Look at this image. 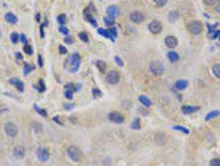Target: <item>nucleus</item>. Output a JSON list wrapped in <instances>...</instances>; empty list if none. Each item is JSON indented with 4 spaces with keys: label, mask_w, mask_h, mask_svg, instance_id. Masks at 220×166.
<instances>
[{
    "label": "nucleus",
    "mask_w": 220,
    "mask_h": 166,
    "mask_svg": "<svg viewBox=\"0 0 220 166\" xmlns=\"http://www.w3.org/2000/svg\"><path fill=\"white\" fill-rule=\"evenodd\" d=\"M80 61H81V57L78 53H73L69 57V60H66V63H69V71L72 72V73H75V72L78 71V68H80Z\"/></svg>",
    "instance_id": "1"
},
{
    "label": "nucleus",
    "mask_w": 220,
    "mask_h": 166,
    "mask_svg": "<svg viewBox=\"0 0 220 166\" xmlns=\"http://www.w3.org/2000/svg\"><path fill=\"white\" fill-rule=\"evenodd\" d=\"M66 154L68 157L70 158L72 161H75V162H78L81 160V150L78 149L77 146H69L68 149H66Z\"/></svg>",
    "instance_id": "2"
},
{
    "label": "nucleus",
    "mask_w": 220,
    "mask_h": 166,
    "mask_svg": "<svg viewBox=\"0 0 220 166\" xmlns=\"http://www.w3.org/2000/svg\"><path fill=\"white\" fill-rule=\"evenodd\" d=\"M4 132H6V134L8 136V137L13 138L17 136V133H19V128H17V125L15 122H7L6 125H4Z\"/></svg>",
    "instance_id": "3"
},
{
    "label": "nucleus",
    "mask_w": 220,
    "mask_h": 166,
    "mask_svg": "<svg viewBox=\"0 0 220 166\" xmlns=\"http://www.w3.org/2000/svg\"><path fill=\"white\" fill-rule=\"evenodd\" d=\"M150 71H151L153 75L160 76V75H163V72H164V65H163L160 61H153V63L150 64Z\"/></svg>",
    "instance_id": "4"
},
{
    "label": "nucleus",
    "mask_w": 220,
    "mask_h": 166,
    "mask_svg": "<svg viewBox=\"0 0 220 166\" xmlns=\"http://www.w3.org/2000/svg\"><path fill=\"white\" fill-rule=\"evenodd\" d=\"M121 76H119V72L118 71H110L106 73V81H108L109 84H112V85H115V84H118V81H119Z\"/></svg>",
    "instance_id": "5"
},
{
    "label": "nucleus",
    "mask_w": 220,
    "mask_h": 166,
    "mask_svg": "<svg viewBox=\"0 0 220 166\" xmlns=\"http://www.w3.org/2000/svg\"><path fill=\"white\" fill-rule=\"evenodd\" d=\"M188 31L191 35H200L203 32V24L200 21H192L188 24Z\"/></svg>",
    "instance_id": "6"
},
{
    "label": "nucleus",
    "mask_w": 220,
    "mask_h": 166,
    "mask_svg": "<svg viewBox=\"0 0 220 166\" xmlns=\"http://www.w3.org/2000/svg\"><path fill=\"white\" fill-rule=\"evenodd\" d=\"M108 118L109 121H112V122H115V124H122L125 121V117H123L121 113L118 112H112L108 114Z\"/></svg>",
    "instance_id": "7"
},
{
    "label": "nucleus",
    "mask_w": 220,
    "mask_h": 166,
    "mask_svg": "<svg viewBox=\"0 0 220 166\" xmlns=\"http://www.w3.org/2000/svg\"><path fill=\"white\" fill-rule=\"evenodd\" d=\"M36 154H37V158L40 162H46V161L49 160V152L45 148H39Z\"/></svg>",
    "instance_id": "8"
},
{
    "label": "nucleus",
    "mask_w": 220,
    "mask_h": 166,
    "mask_svg": "<svg viewBox=\"0 0 220 166\" xmlns=\"http://www.w3.org/2000/svg\"><path fill=\"white\" fill-rule=\"evenodd\" d=\"M149 31L151 32V33H154V35L159 33V32L162 31V24H160V21H158V20H153L151 23L149 24Z\"/></svg>",
    "instance_id": "9"
},
{
    "label": "nucleus",
    "mask_w": 220,
    "mask_h": 166,
    "mask_svg": "<svg viewBox=\"0 0 220 166\" xmlns=\"http://www.w3.org/2000/svg\"><path fill=\"white\" fill-rule=\"evenodd\" d=\"M25 155V149H24L21 145L19 146H15V149H13V157L17 158V160H21V158Z\"/></svg>",
    "instance_id": "10"
},
{
    "label": "nucleus",
    "mask_w": 220,
    "mask_h": 166,
    "mask_svg": "<svg viewBox=\"0 0 220 166\" xmlns=\"http://www.w3.org/2000/svg\"><path fill=\"white\" fill-rule=\"evenodd\" d=\"M106 13H108L109 17L114 19V17H117L118 15H119V9H118L117 6H109L108 9H106Z\"/></svg>",
    "instance_id": "11"
},
{
    "label": "nucleus",
    "mask_w": 220,
    "mask_h": 166,
    "mask_svg": "<svg viewBox=\"0 0 220 166\" xmlns=\"http://www.w3.org/2000/svg\"><path fill=\"white\" fill-rule=\"evenodd\" d=\"M143 19H145V16H143L141 12H138V11H135V12H133L131 15H130V20L133 21V23H135V24H138V23H142L143 21Z\"/></svg>",
    "instance_id": "12"
},
{
    "label": "nucleus",
    "mask_w": 220,
    "mask_h": 166,
    "mask_svg": "<svg viewBox=\"0 0 220 166\" xmlns=\"http://www.w3.org/2000/svg\"><path fill=\"white\" fill-rule=\"evenodd\" d=\"M164 44H166L169 48H175L178 45V39L174 37V36H167L164 39Z\"/></svg>",
    "instance_id": "13"
},
{
    "label": "nucleus",
    "mask_w": 220,
    "mask_h": 166,
    "mask_svg": "<svg viewBox=\"0 0 220 166\" xmlns=\"http://www.w3.org/2000/svg\"><path fill=\"white\" fill-rule=\"evenodd\" d=\"M207 28L209 29L208 31V37L209 39H216L219 37V35H220V31H216V25H207Z\"/></svg>",
    "instance_id": "14"
},
{
    "label": "nucleus",
    "mask_w": 220,
    "mask_h": 166,
    "mask_svg": "<svg viewBox=\"0 0 220 166\" xmlns=\"http://www.w3.org/2000/svg\"><path fill=\"white\" fill-rule=\"evenodd\" d=\"M187 86H188V81L187 80H178L175 83V88L179 89V90H184Z\"/></svg>",
    "instance_id": "15"
},
{
    "label": "nucleus",
    "mask_w": 220,
    "mask_h": 166,
    "mask_svg": "<svg viewBox=\"0 0 220 166\" xmlns=\"http://www.w3.org/2000/svg\"><path fill=\"white\" fill-rule=\"evenodd\" d=\"M9 84H12V85H16L17 89H19L20 92L24 90V84L21 83L19 78H11V80H9Z\"/></svg>",
    "instance_id": "16"
},
{
    "label": "nucleus",
    "mask_w": 220,
    "mask_h": 166,
    "mask_svg": "<svg viewBox=\"0 0 220 166\" xmlns=\"http://www.w3.org/2000/svg\"><path fill=\"white\" fill-rule=\"evenodd\" d=\"M98 35H101V36H103V37H108V39H110L112 41H114L115 39L113 37L112 35H110V32L108 31V29H103V28H98Z\"/></svg>",
    "instance_id": "17"
},
{
    "label": "nucleus",
    "mask_w": 220,
    "mask_h": 166,
    "mask_svg": "<svg viewBox=\"0 0 220 166\" xmlns=\"http://www.w3.org/2000/svg\"><path fill=\"white\" fill-rule=\"evenodd\" d=\"M196 110H199V108H196V106H182V112L184 113V114H188V113H194L196 112Z\"/></svg>",
    "instance_id": "18"
},
{
    "label": "nucleus",
    "mask_w": 220,
    "mask_h": 166,
    "mask_svg": "<svg viewBox=\"0 0 220 166\" xmlns=\"http://www.w3.org/2000/svg\"><path fill=\"white\" fill-rule=\"evenodd\" d=\"M139 101L142 102V105L145 106V108H150V106L153 105L151 101H150V98H147L146 96H143V95H142V96H139Z\"/></svg>",
    "instance_id": "19"
},
{
    "label": "nucleus",
    "mask_w": 220,
    "mask_h": 166,
    "mask_svg": "<svg viewBox=\"0 0 220 166\" xmlns=\"http://www.w3.org/2000/svg\"><path fill=\"white\" fill-rule=\"evenodd\" d=\"M6 20H7V23H9V24H15L17 21V17L15 16L12 12H8V13H6Z\"/></svg>",
    "instance_id": "20"
},
{
    "label": "nucleus",
    "mask_w": 220,
    "mask_h": 166,
    "mask_svg": "<svg viewBox=\"0 0 220 166\" xmlns=\"http://www.w3.org/2000/svg\"><path fill=\"white\" fill-rule=\"evenodd\" d=\"M167 57H169V60L171 61V63H176L178 60H179V54L176 53V52H169V53H167Z\"/></svg>",
    "instance_id": "21"
},
{
    "label": "nucleus",
    "mask_w": 220,
    "mask_h": 166,
    "mask_svg": "<svg viewBox=\"0 0 220 166\" xmlns=\"http://www.w3.org/2000/svg\"><path fill=\"white\" fill-rule=\"evenodd\" d=\"M179 19V12L178 11H171L169 13V20L170 21H176Z\"/></svg>",
    "instance_id": "22"
},
{
    "label": "nucleus",
    "mask_w": 220,
    "mask_h": 166,
    "mask_svg": "<svg viewBox=\"0 0 220 166\" xmlns=\"http://www.w3.org/2000/svg\"><path fill=\"white\" fill-rule=\"evenodd\" d=\"M212 73H214L215 77L220 78V64H215V65L212 66Z\"/></svg>",
    "instance_id": "23"
},
{
    "label": "nucleus",
    "mask_w": 220,
    "mask_h": 166,
    "mask_svg": "<svg viewBox=\"0 0 220 166\" xmlns=\"http://www.w3.org/2000/svg\"><path fill=\"white\" fill-rule=\"evenodd\" d=\"M130 128L134 129V130H139L141 129V122H139V118H134L131 122V125H130Z\"/></svg>",
    "instance_id": "24"
},
{
    "label": "nucleus",
    "mask_w": 220,
    "mask_h": 166,
    "mask_svg": "<svg viewBox=\"0 0 220 166\" xmlns=\"http://www.w3.org/2000/svg\"><path fill=\"white\" fill-rule=\"evenodd\" d=\"M217 116H220V112H219V110H214V112L208 113V114L206 116V118H204V120H206V121H209V120H212V118L217 117Z\"/></svg>",
    "instance_id": "25"
},
{
    "label": "nucleus",
    "mask_w": 220,
    "mask_h": 166,
    "mask_svg": "<svg viewBox=\"0 0 220 166\" xmlns=\"http://www.w3.org/2000/svg\"><path fill=\"white\" fill-rule=\"evenodd\" d=\"M32 126H33V130L36 133H41V132H43V125H41L40 122H33V124H32Z\"/></svg>",
    "instance_id": "26"
},
{
    "label": "nucleus",
    "mask_w": 220,
    "mask_h": 166,
    "mask_svg": "<svg viewBox=\"0 0 220 166\" xmlns=\"http://www.w3.org/2000/svg\"><path fill=\"white\" fill-rule=\"evenodd\" d=\"M172 129H174V130H179V132L184 133V134H188V133H190V130H188V129L183 128V126H179V125H176V126H172Z\"/></svg>",
    "instance_id": "27"
},
{
    "label": "nucleus",
    "mask_w": 220,
    "mask_h": 166,
    "mask_svg": "<svg viewBox=\"0 0 220 166\" xmlns=\"http://www.w3.org/2000/svg\"><path fill=\"white\" fill-rule=\"evenodd\" d=\"M103 21H105V24L108 27H113L114 25V20H113L112 17H109V16H105L103 17Z\"/></svg>",
    "instance_id": "28"
},
{
    "label": "nucleus",
    "mask_w": 220,
    "mask_h": 166,
    "mask_svg": "<svg viewBox=\"0 0 220 166\" xmlns=\"http://www.w3.org/2000/svg\"><path fill=\"white\" fill-rule=\"evenodd\" d=\"M57 23H60L61 25H64V24L66 23V16L64 13H61V15H58L57 16Z\"/></svg>",
    "instance_id": "29"
},
{
    "label": "nucleus",
    "mask_w": 220,
    "mask_h": 166,
    "mask_svg": "<svg viewBox=\"0 0 220 166\" xmlns=\"http://www.w3.org/2000/svg\"><path fill=\"white\" fill-rule=\"evenodd\" d=\"M34 110H36V112H37L40 116H43V117H46V116H48V113H46V110H44V109L39 108V106H36V105H34Z\"/></svg>",
    "instance_id": "30"
},
{
    "label": "nucleus",
    "mask_w": 220,
    "mask_h": 166,
    "mask_svg": "<svg viewBox=\"0 0 220 166\" xmlns=\"http://www.w3.org/2000/svg\"><path fill=\"white\" fill-rule=\"evenodd\" d=\"M36 68L34 65H31V64H25V66H24V75H28L31 71H33V69Z\"/></svg>",
    "instance_id": "31"
},
{
    "label": "nucleus",
    "mask_w": 220,
    "mask_h": 166,
    "mask_svg": "<svg viewBox=\"0 0 220 166\" xmlns=\"http://www.w3.org/2000/svg\"><path fill=\"white\" fill-rule=\"evenodd\" d=\"M96 65H97V68L100 69L101 72H105L106 71V64L103 63V61H97V63H96Z\"/></svg>",
    "instance_id": "32"
},
{
    "label": "nucleus",
    "mask_w": 220,
    "mask_h": 166,
    "mask_svg": "<svg viewBox=\"0 0 220 166\" xmlns=\"http://www.w3.org/2000/svg\"><path fill=\"white\" fill-rule=\"evenodd\" d=\"M19 39H20V36L16 33V32H13V33H11V41L13 44H16V43H19Z\"/></svg>",
    "instance_id": "33"
},
{
    "label": "nucleus",
    "mask_w": 220,
    "mask_h": 166,
    "mask_svg": "<svg viewBox=\"0 0 220 166\" xmlns=\"http://www.w3.org/2000/svg\"><path fill=\"white\" fill-rule=\"evenodd\" d=\"M154 4L157 7H164L167 4V0H154Z\"/></svg>",
    "instance_id": "34"
},
{
    "label": "nucleus",
    "mask_w": 220,
    "mask_h": 166,
    "mask_svg": "<svg viewBox=\"0 0 220 166\" xmlns=\"http://www.w3.org/2000/svg\"><path fill=\"white\" fill-rule=\"evenodd\" d=\"M37 90L39 92H44V90H45V86H44V80H43V78H40V80H39Z\"/></svg>",
    "instance_id": "35"
},
{
    "label": "nucleus",
    "mask_w": 220,
    "mask_h": 166,
    "mask_svg": "<svg viewBox=\"0 0 220 166\" xmlns=\"http://www.w3.org/2000/svg\"><path fill=\"white\" fill-rule=\"evenodd\" d=\"M86 15V20L88 21H90L91 24H93V25H97V21H96V19L93 16H91V15H88V13H85Z\"/></svg>",
    "instance_id": "36"
},
{
    "label": "nucleus",
    "mask_w": 220,
    "mask_h": 166,
    "mask_svg": "<svg viewBox=\"0 0 220 166\" xmlns=\"http://www.w3.org/2000/svg\"><path fill=\"white\" fill-rule=\"evenodd\" d=\"M24 52H25L27 54H32V53H33V49H32V47H31V45L25 44V45H24Z\"/></svg>",
    "instance_id": "37"
},
{
    "label": "nucleus",
    "mask_w": 220,
    "mask_h": 166,
    "mask_svg": "<svg viewBox=\"0 0 220 166\" xmlns=\"http://www.w3.org/2000/svg\"><path fill=\"white\" fill-rule=\"evenodd\" d=\"M73 93H75V92L70 90V89H65V95H64V96H65L68 100H70V98L73 97Z\"/></svg>",
    "instance_id": "38"
},
{
    "label": "nucleus",
    "mask_w": 220,
    "mask_h": 166,
    "mask_svg": "<svg viewBox=\"0 0 220 166\" xmlns=\"http://www.w3.org/2000/svg\"><path fill=\"white\" fill-rule=\"evenodd\" d=\"M78 37H80V39H81V40H82V41H85V43H88V41H89V37H88V35H86L85 32H81V33L78 35Z\"/></svg>",
    "instance_id": "39"
},
{
    "label": "nucleus",
    "mask_w": 220,
    "mask_h": 166,
    "mask_svg": "<svg viewBox=\"0 0 220 166\" xmlns=\"http://www.w3.org/2000/svg\"><path fill=\"white\" fill-rule=\"evenodd\" d=\"M58 31H60L63 35H65V36H68V35H69V31H68V28H66L65 25H60V28H58Z\"/></svg>",
    "instance_id": "40"
},
{
    "label": "nucleus",
    "mask_w": 220,
    "mask_h": 166,
    "mask_svg": "<svg viewBox=\"0 0 220 166\" xmlns=\"http://www.w3.org/2000/svg\"><path fill=\"white\" fill-rule=\"evenodd\" d=\"M109 32H110V35H112V36H113V37H117V35H118V32H117V29H115L114 28V27H112V28H110V29H109Z\"/></svg>",
    "instance_id": "41"
},
{
    "label": "nucleus",
    "mask_w": 220,
    "mask_h": 166,
    "mask_svg": "<svg viewBox=\"0 0 220 166\" xmlns=\"http://www.w3.org/2000/svg\"><path fill=\"white\" fill-rule=\"evenodd\" d=\"M209 165L211 166H220V160L219 158H215V160H212L211 162H209Z\"/></svg>",
    "instance_id": "42"
},
{
    "label": "nucleus",
    "mask_w": 220,
    "mask_h": 166,
    "mask_svg": "<svg viewBox=\"0 0 220 166\" xmlns=\"http://www.w3.org/2000/svg\"><path fill=\"white\" fill-rule=\"evenodd\" d=\"M93 96H94V97H98V96H101V90L100 89H97V88H93Z\"/></svg>",
    "instance_id": "43"
},
{
    "label": "nucleus",
    "mask_w": 220,
    "mask_h": 166,
    "mask_svg": "<svg viewBox=\"0 0 220 166\" xmlns=\"http://www.w3.org/2000/svg\"><path fill=\"white\" fill-rule=\"evenodd\" d=\"M114 60H115V63H117L119 66H122V65H123V61H122V59H121V57H118V56H115V57H114Z\"/></svg>",
    "instance_id": "44"
},
{
    "label": "nucleus",
    "mask_w": 220,
    "mask_h": 166,
    "mask_svg": "<svg viewBox=\"0 0 220 166\" xmlns=\"http://www.w3.org/2000/svg\"><path fill=\"white\" fill-rule=\"evenodd\" d=\"M203 3L206 4V6H212V4L216 3V0H203Z\"/></svg>",
    "instance_id": "45"
},
{
    "label": "nucleus",
    "mask_w": 220,
    "mask_h": 166,
    "mask_svg": "<svg viewBox=\"0 0 220 166\" xmlns=\"http://www.w3.org/2000/svg\"><path fill=\"white\" fill-rule=\"evenodd\" d=\"M37 64H39V66H43V65H44V63H43V56H41V54H39V56H37Z\"/></svg>",
    "instance_id": "46"
},
{
    "label": "nucleus",
    "mask_w": 220,
    "mask_h": 166,
    "mask_svg": "<svg viewBox=\"0 0 220 166\" xmlns=\"http://www.w3.org/2000/svg\"><path fill=\"white\" fill-rule=\"evenodd\" d=\"M58 51H60L61 54H65V53H66V48H65L64 45H60V47H58Z\"/></svg>",
    "instance_id": "47"
},
{
    "label": "nucleus",
    "mask_w": 220,
    "mask_h": 166,
    "mask_svg": "<svg viewBox=\"0 0 220 166\" xmlns=\"http://www.w3.org/2000/svg\"><path fill=\"white\" fill-rule=\"evenodd\" d=\"M215 11H216L217 13H220V0H217V1H216V6H215Z\"/></svg>",
    "instance_id": "48"
},
{
    "label": "nucleus",
    "mask_w": 220,
    "mask_h": 166,
    "mask_svg": "<svg viewBox=\"0 0 220 166\" xmlns=\"http://www.w3.org/2000/svg\"><path fill=\"white\" fill-rule=\"evenodd\" d=\"M20 41L21 43H24V45L27 44V36L25 35H20Z\"/></svg>",
    "instance_id": "49"
},
{
    "label": "nucleus",
    "mask_w": 220,
    "mask_h": 166,
    "mask_svg": "<svg viewBox=\"0 0 220 166\" xmlns=\"http://www.w3.org/2000/svg\"><path fill=\"white\" fill-rule=\"evenodd\" d=\"M64 41H65L66 44H73V39H72V37H69V36H66V37H65V40H64Z\"/></svg>",
    "instance_id": "50"
},
{
    "label": "nucleus",
    "mask_w": 220,
    "mask_h": 166,
    "mask_svg": "<svg viewBox=\"0 0 220 166\" xmlns=\"http://www.w3.org/2000/svg\"><path fill=\"white\" fill-rule=\"evenodd\" d=\"M40 36H41V37H44V36H45V33H44V25H43V24H41V27H40Z\"/></svg>",
    "instance_id": "51"
},
{
    "label": "nucleus",
    "mask_w": 220,
    "mask_h": 166,
    "mask_svg": "<svg viewBox=\"0 0 220 166\" xmlns=\"http://www.w3.org/2000/svg\"><path fill=\"white\" fill-rule=\"evenodd\" d=\"M53 121H56V122H58L60 125H63V122H61V120H60L58 117H54V118H53Z\"/></svg>",
    "instance_id": "52"
},
{
    "label": "nucleus",
    "mask_w": 220,
    "mask_h": 166,
    "mask_svg": "<svg viewBox=\"0 0 220 166\" xmlns=\"http://www.w3.org/2000/svg\"><path fill=\"white\" fill-rule=\"evenodd\" d=\"M36 21H40V13L36 15Z\"/></svg>",
    "instance_id": "53"
},
{
    "label": "nucleus",
    "mask_w": 220,
    "mask_h": 166,
    "mask_svg": "<svg viewBox=\"0 0 220 166\" xmlns=\"http://www.w3.org/2000/svg\"><path fill=\"white\" fill-rule=\"evenodd\" d=\"M219 41H220V35H219Z\"/></svg>",
    "instance_id": "54"
}]
</instances>
